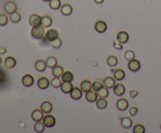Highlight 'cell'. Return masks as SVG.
<instances>
[{
  "label": "cell",
  "instance_id": "obj_1",
  "mask_svg": "<svg viewBox=\"0 0 161 133\" xmlns=\"http://www.w3.org/2000/svg\"><path fill=\"white\" fill-rule=\"evenodd\" d=\"M31 33H32V35L33 38H36V39H40L45 34V29H44V27L42 26V25L32 27Z\"/></svg>",
  "mask_w": 161,
  "mask_h": 133
},
{
  "label": "cell",
  "instance_id": "obj_2",
  "mask_svg": "<svg viewBox=\"0 0 161 133\" xmlns=\"http://www.w3.org/2000/svg\"><path fill=\"white\" fill-rule=\"evenodd\" d=\"M29 24L32 27L38 26V25H41L42 24V17H40L39 14H32L30 16L29 20Z\"/></svg>",
  "mask_w": 161,
  "mask_h": 133
},
{
  "label": "cell",
  "instance_id": "obj_3",
  "mask_svg": "<svg viewBox=\"0 0 161 133\" xmlns=\"http://www.w3.org/2000/svg\"><path fill=\"white\" fill-rule=\"evenodd\" d=\"M43 123L45 125L46 127L47 128H51L53 127L56 124V118L53 115L51 114H47L44 116L43 118Z\"/></svg>",
  "mask_w": 161,
  "mask_h": 133
},
{
  "label": "cell",
  "instance_id": "obj_4",
  "mask_svg": "<svg viewBox=\"0 0 161 133\" xmlns=\"http://www.w3.org/2000/svg\"><path fill=\"white\" fill-rule=\"evenodd\" d=\"M128 68L129 70L132 71V72H137L138 70H140L141 68V63L139 60H132L129 61L128 63Z\"/></svg>",
  "mask_w": 161,
  "mask_h": 133
},
{
  "label": "cell",
  "instance_id": "obj_5",
  "mask_svg": "<svg viewBox=\"0 0 161 133\" xmlns=\"http://www.w3.org/2000/svg\"><path fill=\"white\" fill-rule=\"evenodd\" d=\"M35 82L34 77L32 76V74H27L24 75L22 78V84L25 87H31L33 86Z\"/></svg>",
  "mask_w": 161,
  "mask_h": 133
},
{
  "label": "cell",
  "instance_id": "obj_6",
  "mask_svg": "<svg viewBox=\"0 0 161 133\" xmlns=\"http://www.w3.org/2000/svg\"><path fill=\"white\" fill-rule=\"evenodd\" d=\"M59 37V33L56 29L52 28L50 29L46 33V38L49 41V42H52L54 39L57 38Z\"/></svg>",
  "mask_w": 161,
  "mask_h": 133
},
{
  "label": "cell",
  "instance_id": "obj_7",
  "mask_svg": "<svg viewBox=\"0 0 161 133\" xmlns=\"http://www.w3.org/2000/svg\"><path fill=\"white\" fill-rule=\"evenodd\" d=\"M126 92V88L125 86H123V84L118 83L115 85V86L113 87V92L115 95H116L117 96H123Z\"/></svg>",
  "mask_w": 161,
  "mask_h": 133
},
{
  "label": "cell",
  "instance_id": "obj_8",
  "mask_svg": "<svg viewBox=\"0 0 161 133\" xmlns=\"http://www.w3.org/2000/svg\"><path fill=\"white\" fill-rule=\"evenodd\" d=\"M116 39H117V42H119V43L122 44H126L129 40V34L127 31H119L117 34V36H116Z\"/></svg>",
  "mask_w": 161,
  "mask_h": 133
},
{
  "label": "cell",
  "instance_id": "obj_9",
  "mask_svg": "<svg viewBox=\"0 0 161 133\" xmlns=\"http://www.w3.org/2000/svg\"><path fill=\"white\" fill-rule=\"evenodd\" d=\"M94 29L98 33H104L107 30V24L103 21H97L94 24Z\"/></svg>",
  "mask_w": 161,
  "mask_h": 133
},
{
  "label": "cell",
  "instance_id": "obj_10",
  "mask_svg": "<svg viewBox=\"0 0 161 133\" xmlns=\"http://www.w3.org/2000/svg\"><path fill=\"white\" fill-rule=\"evenodd\" d=\"M70 96L72 99L78 100V99H81L83 96V91L80 88L74 87L70 92Z\"/></svg>",
  "mask_w": 161,
  "mask_h": 133
},
{
  "label": "cell",
  "instance_id": "obj_11",
  "mask_svg": "<svg viewBox=\"0 0 161 133\" xmlns=\"http://www.w3.org/2000/svg\"><path fill=\"white\" fill-rule=\"evenodd\" d=\"M116 107H117V109L119 110L124 111V110H126L129 107L128 101L126 99L120 98V99H118L117 102H116Z\"/></svg>",
  "mask_w": 161,
  "mask_h": 133
},
{
  "label": "cell",
  "instance_id": "obj_12",
  "mask_svg": "<svg viewBox=\"0 0 161 133\" xmlns=\"http://www.w3.org/2000/svg\"><path fill=\"white\" fill-rule=\"evenodd\" d=\"M44 113L43 112L41 109L40 110H38V109H36L32 111V120L34 121V122H40V121H42L43 120Z\"/></svg>",
  "mask_w": 161,
  "mask_h": 133
},
{
  "label": "cell",
  "instance_id": "obj_13",
  "mask_svg": "<svg viewBox=\"0 0 161 133\" xmlns=\"http://www.w3.org/2000/svg\"><path fill=\"white\" fill-rule=\"evenodd\" d=\"M37 86L41 89H46L50 86V80L46 77H41L37 82Z\"/></svg>",
  "mask_w": 161,
  "mask_h": 133
},
{
  "label": "cell",
  "instance_id": "obj_14",
  "mask_svg": "<svg viewBox=\"0 0 161 133\" xmlns=\"http://www.w3.org/2000/svg\"><path fill=\"white\" fill-rule=\"evenodd\" d=\"M85 96L86 99H87L88 102H90V103H94V102L97 101V99H98V93L95 91H94V90H90L89 92H86Z\"/></svg>",
  "mask_w": 161,
  "mask_h": 133
},
{
  "label": "cell",
  "instance_id": "obj_15",
  "mask_svg": "<svg viewBox=\"0 0 161 133\" xmlns=\"http://www.w3.org/2000/svg\"><path fill=\"white\" fill-rule=\"evenodd\" d=\"M40 109H41V110H42L44 114H49L53 110V104L50 101H44L43 103L41 104Z\"/></svg>",
  "mask_w": 161,
  "mask_h": 133
},
{
  "label": "cell",
  "instance_id": "obj_16",
  "mask_svg": "<svg viewBox=\"0 0 161 133\" xmlns=\"http://www.w3.org/2000/svg\"><path fill=\"white\" fill-rule=\"evenodd\" d=\"M103 84H104V87L108 88V89H113V87L116 85V79L114 78V77L112 78L111 76H108L104 79Z\"/></svg>",
  "mask_w": 161,
  "mask_h": 133
},
{
  "label": "cell",
  "instance_id": "obj_17",
  "mask_svg": "<svg viewBox=\"0 0 161 133\" xmlns=\"http://www.w3.org/2000/svg\"><path fill=\"white\" fill-rule=\"evenodd\" d=\"M46 67H47L46 63L44 60H37L36 62V64H35V68L39 72H43V71H45Z\"/></svg>",
  "mask_w": 161,
  "mask_h": 133
},
{
  "label": "cell",
  "instance_id": "obj_18",
  "mask_svg": "<svg viewBox=\"0 0 161 133\" xmlns=\"http://www.w3.org/2000/svg\"><path fill=\"white\" fill-rule=\"evenodd\" d=\"M73 88V85L70 82H63L61 83V89L64 93H70Z\"/></svg>",
  "mask_w": 161,
  "mask_h": 133
},
{
  "label": "cell",
  "instance_id": "obj_19",
  "mask_svg": "<svg viewBox=\"0 0 161 133\" xmlns=\"http://www.w3.org/2000/svg\"><path fill=\"white\" fill-rule=\"evenodd\" d=\"M125 71L123 69H116V70H114L113 77L117 81H122L125 78Z\"/></svg>",
  "mask_w": 161,
  "mask_h": 133
},
{
  "label": "cell",
  "instance_id": "obj_20",
  "mask_svg": "<svg viewBox=\"0 0 161 133\" xmlns=\"http://www.w3.org/2000/svg\"><path fill=\"white\" fill-rule=\"evenodd\" d=\"M80 89L84 92H87L92 89V83L89 80H84L80 84Z\"/></svg>",
  "mask_w": 161,
  "mask_h": 133
},
{
  "label": "cell",
  "instance_id": "obj_21",
  "mask_svg": "<svg viewBox=\"0 0 161 133\" xmlns=\"http://www.w3.org/2000/svg\"><path fill=\"white\" fill-rule=\"evenodd\" d=\"M62 82H72L74 79V74L70 70H66L63 73L62 76H61Z\"/></svg>",
  "mask_w": 161,
  "mask_h": 133
},
{
  "label": "cell",
  "instance_id": "obj_22",
  "mask_svg": "<svg viewBox=\"0 0 161 133\" xmlns=\"http://www.w3.org/2000/svg\"><path fill=\"white\" fill-rule=\"evenodd\" d=\"M17 64V60L13 57H8L5 60V66L8 68H13Z\"/></svg>",
  "mask_w": 161,
  "mask_h": 133
},
{
  "label": "cell",
  "instance_id": "obj_23",
  "mask_svg": "<svg viewBox=\"0 0 161 133\" xmlns=\"http://www.w3.org/2000/svg\"><path fill=\"white\" fill-rule=\"evenodd\" d=\"M17 5L13 2H7V3L6 4V6H5V10H6V13H9V14H11V13L17 11Z\"/></svg>",
  "mask_w": 161,
  "mask_h": 133
},
{
  "label": "cell",
  "instance_id": "obj_24",
  "mask_svg": "<svg viewBox=\"0 0 161 133\" xmlns=\"http://www.w3.org/2000/svg\"><path fill=\"white\" fill-rule=\"evenodd\" d=\"M107 105H108V101L104 98H99L96 101V106L97 108L99 110H104L106 108Z\"/></svg>",
  "mask_w": 161,
  "mask_h": 133
},
{
  "label": "cell",
  "instance_id": "obj_25",
  "mask_svg": "<svg viewBox=\"0 0 161 133\" xmlns=\"http://www.w3.org/2000/svg\"><path fill=\"white\" fill-rule=\"evenodd\" d=\"M64 68H63L62 66H59L57 65L55 66L53 69H52V74H53V77H57V78H60V77L62 76L63 73H64Z\"/></svg>",
  "mask_w": 161,
  "mask_h": 133
},
{
  "label": "cell",
  "instance_id": "obj_26",
  "mask_svg": "<svg viewBox=\"0 0 161 133\" xmlns=\"http://www.w3.org/2000/svg\"><path fill=\"white\" fill-rule=\"evenodd\" d=\"M61 12L64 16H69L72 13V7L69 4H64L61 7Z\"/></svg>",
  "mask_w": 161,
  "mask_h": 133
},
{
  "label": "cell",
  "instance_id": "obj_27",
  "mask_svg": "<svg viewBox=\"0 0 161 133\" xmlns=\"http://www.w3.org/2000/svg\"><path fill=\"white\" fill-rule=\"evenodd\" d=\"M133 125V121L129 117H124L121 120V125L123 128H130Z\"/></svg>",
  "mask_w": 161,
  "mask_h": 133
},
{
  "label": "cell",
  "instance_id": "obj_28",
  "mask_svg": "<svg viewBox=\"0 0 161 133\" xmlns=\"http://www.w3.org/2000/svg\"><path fill=\"white\" fill-rule=\"evenodd\" d=\"M46 65H47V67L53 69L55 66L57 65V60L54 57H50L46 59Z\"/></svg>",
  "mask_w": 161,
  "mask_h": 133
},
{
  "label": "cell",
  "instance_id": "obj_29",
  "mask_svg": "<svg viewBox=\"0 0 161 133\" xmlns=\"http://www.w3.org/2000/svg\"><path fill=\"white\" fill-rule=\"evenodd\" d=\"M53 23V21H52V18L49 16H44L42 17V24L41 25L43 26L44 28H49L52 25Z\"/></svg>",
  "mask_w": 161,
  "mask_h": 133
},
{
  "label": "cell",
  "instance_id": "obj_30",
  "mask_svg": "<svg viewBox=\"0 0 161 133\" xmlns=\"http://www.w3.org/2000/svg\"><path fill=\"white\" fill-rule=\"evenodd\" d=\"M49 6L52 10H58V9H60L61 7V0H50L49 2Z\"/></svg>",
  "mask_w": 161,
  "mask_h": 133
},
{
  "label": "cell",
  "instance_id": "obj_31",
  "mask_svg": "<svg viewBox=\"0 0 161 133\" xmlns=\"http://www.w3.org/2000/svg\"><path fill=\"white\" fill-rule=\"evenodd\" d=\"M10 20L11 21V22L14 24H17L18 22H20L21 20V15L18 12H14V13H11L10 15Z\"/></svg>",
  "mask_w": 161,
  "mask_h": 133
},
{
  "label": "cell",
  "instance_id": "obj_32",
  "mask_svg": "<svg viewBox=\"0 0 161 133\" xmlns=\"http://www.w3.org/2000/svg\"><path fill=\"white\" fill-rule=\"evenodd\" d=\"M109 95V91H108V89L106 87H102L98 92V96L99 98H104L106 99L107 97Z\"/></svg>",
  "mask_w": 161,
  "mask_h": 133
},
{
  "label": "cell",
  "instance_id": "obj_33",
  "mask_svg": "<svg viewBox=\"0 0 161 133\" xmlns=\"http://www.w3.org/2000/svg\"><path fill=\"white\" fill-rule=\"evenodd\" d=\"M45 125H44L43 122H42L41 121L40 122H36V123L34 125V129L36 132H43L45 130Z\"/></svg>",
  "mask_w": 161,
  "mask_h": 133
},
{
  "label": "cell",
  "instance_id": "obj_34",
  "mask_svg": "<svg viewBox=\"0 0 161 133\" xmlns=\"http://www.w3.org/2000/svg\"><path fill=\"white\" fill-rule=\"evenodd\" d=\"M107 64L109 66H116L118 64V59L116 56H109L107 59Z\"/></svg>",
  "mask_w": 161,
  "mask_h": 133
},
{
  "label": "cell",
  "instance_id": "obj_35",
  "mask_svg": "<svg viewBox=\"0 0 161 133\" xmlns=\"http://www.w3.org/2000/svg\"><path fill=\"white\" fill-rule=\"evenodd\" d=\"M102 87H104V84L100 80H96L92 83V89L95 92H98Z\"/></svg>",
  "mask_w": 161,
  "mask_h": 133
},
{
  "label": "cell",
  "instance_id": "obj_36",
  "mask_svg": "<svg viewBox=\"0 0 161 133\" xmlns=\"http://www.w3.org/2000/svg\"><path fill=\"white\" fill-rule=\"evenodd\" d=\"M133 132L134 133H145L146 132V128L142 124H137L133 128Z\"/></svg>",
  "mask_w": 161,
  "mask_h": 133
},
{
  "label": "cell",
  "instance_id": "obj_37",
  "mask_svg": "<svg viewBox=\"0 0 161 133\" xmlns=\"http://www.w3.org/2000/svg\"><path fill=\"white\" fill-rule=\"evenodd\" d=\"M61 83H62V82H61V80L59 78H57V77H53L51 79V81H50V85H51L53 88H55V89L61 87Z\"/></svg>",
  "mask_w": 161,
  "mask_h": 133
},
{
  "label": "cell",
  "instance_id": "obj_38",
  "mask_svg": "<svg viewBox=\"0 0 161 133\" xmlns=\"http://www.w3.org/2000/svg\"><path fill=\"white\" fill-rule=\"evenodd\" d=\"M124 58H125L126 60L127 61H131L132 60H134L135 58V52L132 51V50H127L124 53Z\"/></svg>",
  "mask_w": 161,
  "mask_h": 133
},
{
  "label": "cell",
  "instance_id": "obj_39",
  "mask_svg": "<svg viewBox=\"0 0 161 133\" xmlns=\"http://www.w3.org/2000/svg\"><path fill=\"white\" fill-rule=\"evenodd\" d=\"M50 45H51V46L53 49H59V48H61V46H62V40L58 37L57 38L50 42Z\"/></svg>",
  "mask_w": 161,
  "mask_h": 133
},
{
  "label": "cell",
  "instance_id": "obj_40",
  "mask_svg": "<svg viewBox=\"0 0 161 133\" xmlns=\"http://www.w3.org/2000/svg\"><path fill=\"white\" fill-rule=\"evenodd\" d=\"M9 18L6 14H0V26H5L8 24Z\"/></svg>",
  "mask_w": 161,
  "mask_h": 133
},
{
  "label": "cell",
  "instance_id": "obj_41",
  "mask_svg": "<svg viewBox=\"0 0 161 133\" xmlns=\"http://www.w3.org/2000/svg\"><path fill=\"white\" fill-rule=\"evenodd\" d=\"M129 112H130V114H131V116L135 117L138 114V112H139V109L137 108L136 106H132L129 110Z\"/></svg>",
  "mask_w": 161,
  "mask_h": 133
},
{
  "label": "cell",
  "instance_id": "obj_42",
  "mask_svg": "<svg viewBox=\"0 0 161 133\" xmlns=\"http://www.w3.org/2000/svg\"><path fill=\"white\" fill-rule=\"evenodd\" d=\"M6 78V74L3 70L0 69V84L4 82V80Z\"/></svg>",
  "mask_w": 161,
  "mask_h": 133
},
{
  "label": "cell",
  "instance_id": "obj_43",
  "mask_svg": "<svg viewBox=\"0 0 161 133\" xmlns=\"http://www.w3.org/2000/svg\"><path fill=\"white\" fill-rule=\"evenodd\" d=\"M139 91L136 89H133L131 90V92H130V96L131 97V98H135L136 96H138V95H139Z\"/></svg>",
  "mask_w": 161,
  "mask_h": 133
},
{
  "label": "cell",
  "instance_id": "obj_44",
  "mask_svg": "<svg viewBox=\"0 0 161 133\" xmlns=\"http://www.w3.org/2000/svg\"><path fill=\"white\" fill-rule=\"evenodd\" d=\"M113 46L114 48H116V50H123V45H122V43H119V42H114Z\"/></svg>",
  "mask_w": 161,
  "mask_h": 133
},
{
  "label": "cell",
  "instance_id": "obj_45",
  "mask_svg": "<svg viewBox=\"0 0 161 133\" xmlns=\"http://www.w3.org/2000/svg\"><path fill=\"white\" fill-rule=\"evenodd\" d=\"M7 52V49L6 47H0V54L4 55Z\"/></svg>",
  "mask_w": 161,
  "mask_h": 133
},
{
  "label": "cell",
  "instance_id": "obj_46",
  "mask_svg": "<svg viewBox=\"0 0 161 133\" xmlns=\"http://www.w3.org/2000/svg\"><path fill=\"white\" fill-rule=\"evenodd\" d=\"M97 4H101L103 2H104V0H94Z\"/></svg>",
  "mask_w": 161,
  "mask_h": 133
},
{
  "label": "cell",
  "instance_id": "obj_47",
  "mask_svg": "<svg viewBox=\"0 0 161 133\" xmlns=\"http://www.w3.org/2000/svg\"><path fill=\"white\" fill-rule=\"evenodd\" d=\"M2 57H0V64L2 63Z\"/></svg>",
  "mask_w": 161,
  "mask_h": 133
},
{
  "label": "cell",
  "instance_id": "obj_48",
  "mask_svg": "<svg viewBox=\"0 0 161 133\" xmlns=\"http://www.w3.org/2000/svg\"><path fill=\"white\" fill-rule=\"evenodd\" d=\"M43 2H50V0H43Z\"/></svg>",
  "mask_w": 161,
  "mask_h": 133
},
{
  "label": "cell",
  "instance_id": "obj_49",
  "mask_svg": "<svg viewBox=\"0 0 161 133\" xmlns=\"http://www.w3.org/2000/svg\"><path fill=\"white\" fill-rule=\"evenodd\" d=\"M160 129H161V125H160Z\"/></svg>",
  "mask_w": 161,
  "mask_h": 133
}]
</instances>
